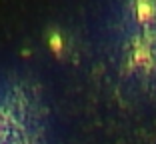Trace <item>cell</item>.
Masks as SVG:
<instances>
[{"mask_svg":"<svg viewBox=\"0 0 156 144\" xmlns=\"http://www.w3.org/2000/svg\"><path fill=\"white\" fill-rule=\"evenodd\" d=\"M134 16L140 24L156 22V0H134Z\"/></svg>","mask_w":156,"mask_h":144,"instance_id":"obj_1","label":"cell"},{"mask_svg":"<svg viewBox=\"0 0 156 144\" xmlns=\"http://www.w3.org/2000/svg\"><path fill=\"white\" fill-rule=\"evenodd\" d=\"M130 60H132V64H136V66H146V64H150V62H152L150 48H148L146 44H136V46L132 48Z\"/></svg>","mask_w":156,"mask_h":144,"instance_id":"obj_2","label":"cell"},{"mask_svg":"<svg viewBox=\"0 0 156 144\" xmlns=\"http://www.w3.org/2000/svg\"><path fill=\"white\" fill-rule=\"evenodd\" d=\"M46 42H48V48L54 52V56L60 58V56H62V50H64V38H62V34H60L58 30H50Z\"/></svg>","mask_w":156,"mask_h":144,"instance_id":"obj_3","label":"cell"}]
</instances>
